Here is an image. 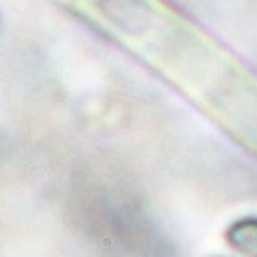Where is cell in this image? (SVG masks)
<instances>
[{"label":"cell","mask_w":257,"mask_h":257,"mask_svg":"<svg viewBox=\"0 0 257 257\" xmlns=\"http://www.w3.org/2000/svg\"><path fill=\"white\" fill-rule=\"evenodd\" d=\"M229 239H232L234 248H239V250H243L245 255H250V257H257V234L250 236V229H248L245 222H239L229 232Z\"/></svg>","instance_id":"6da1fadb"}]
</instances>
